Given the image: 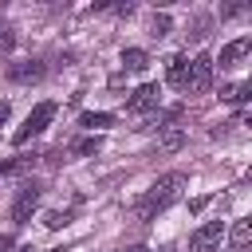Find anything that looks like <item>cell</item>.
Returning a JSON list of instances; mask_svg holds the SVG:
<instances>
[{
	"instance_id": "9c48e42d",
	"label": "cell",
	"mask_w": 252,
	"mask_h": 252,
	"mask_svg": "<svg viewBox=\"0 0 252 252\" xmlns=\"http://www.w3.org/2000/svg\"><path fill=\"white\" fill-rule=\"evenodd\" d=\"M248 244H252V220L240 217V220L228 228V252H248Z\"/></svg>"
},
{
	"instance_id": "5b68a950",
	"label": "cell",
	"mask_w": 252,
	"mask_h": 252,
	"mask_svg": "<svg viewBox=\"0 0 252 252\" xmlns=\"http://www.w3.org/2000/svg\"><path fill=\"white\" fill-rule=\"evenodd\" d=\"M220 236H224V224L220 220H205L201 228H193L189 248L193 252H220Z\"/></svg>"
},
{
	"instance_id": "6da1fadb",
	"label": "cell",
	"mask_w": 252,
	"mask_h": 252,
	"mask_svg": "<svg viewBox=\"0 0 252 252\" xmlns=\"http://www.w3.org/2000/svg\"><path fill=\"white\" fill-rule=\"evenodd\" d=\"M181 189H185V173H161L146 193H142V201L134 205V213H138V220L142 224H150V220H158V213H165L177 197H181Z\"/></svg>"
},
{
	"instance_id": "ffe728a7",
	"label": "cell",
	"mask_w": 252,
	"mask_h": 252,
	"mask_svg": "<svg viewBox=\"0 0 252 252\" xmlns=\"http://www.w3.org/2000/svg\"><path fill=\"white\" fill-rule=\"evenodd\" d=\"M8 114H12V106H8V102H0V126L8 122Z\"/></svg>"
},
{
	"instance_id": "ac0fdd59",
	"label": "cell",
	"mask_w": 252,
	"mask_h": 252,
	"mask_svg": "<svg viewBox=\"0 0 252 252\" xmlns=\"http://www.w3.org/2000/svg\"><path fill=\"white\" fill-rule=\"evenodd\" d=\"M24 165H28V161H20V158H4V161H0V177H4V173H16V169H24Z\"/></svg>"
},
{
	"instance_id": "44dd1931",
	"label": "cell",
	"mask_w": 252,
	"mask_h": 252,
	"mask_svg": "<svg viewBox=\"0 0 252 252\" xmlns=\"http://www.w3.org/2000/svg\"><path fill=\"white\" fill-rule=\"evenodd\" d=\"M20 252H35V248H32V244H24V248H20Z\"/></svg>"
},
{
	"instance_id": "52a82bcc",
	"label": "cell",
	"mask_w": 252,
	"mask_h": 252,
	"mask_svg": "<svg viewBox=\"0 0 252 252\" xmlns=\"http://www.w3.org/2000/svg\"><path fill=\"white\" fill-rule=\"evenodd\" d=\"M165 83H169L173 91H185V83H189V55H185V51L169 55V63H165Z\"/></svg>"
},
{
	"instance_id": "e0dca14e",
	"label": "cell",
	"mask_w": 252,
	"mask_h": 252,
	"mask_svg": "<svg viewBox=\"0 0 252 252\" xmlns=\"http://www.w3.org/2000/svg\"><path fill=\"white\" fill-rule=\"evenodd\" d=\"M67 220H71L67 213H47V217H43V224H47V228H63Z\"/></svg>"
},
{
	"instance_id": "d6986e66",
	"label": "cell",
	"mask_w": 252,
	"mask_h": 252,
	"mask_svg": "<svg viewBox=\"0 0 252 252\" xmlns=\"http://www.w3.org/2000/svg\"><path fill=\"white\" fill-rule=\"evenodd\" d=\"M0 252H12V236L8 232H0Z\"/></svg>"
},
{
	"instance_id": "9a60e30c",
	"label": "cell",
	"mask_w": 252,
	"mask_h": 252,
	"mask_svg": "<svg viewBox=\"0 0 252 252\" xmlns=\"http://www.w3.org/2000/svg\"><path fill=\"white\" fill-rule=\"evenodd\" d=\"M98 146H102L98 138H83V142H75V146H71V154H79V158H87V154H98Z\"/></svg>"
},
{
	"instance_id": "4fadbf2b",
	"label": "cell",
	"mask_w": 252,
	"mask_h": 252,
	"mask_svg": "<svg viewBox=\"0 0 252 252\" xmlns=\"http://www.w3.org/2000/svg\"><path fill=\"white\" fill-rule=\"evenodd\" d=\"M220 98L240 106V102H248V98H252V83H228V87H220Z\"/></svg>"
},
{
	"instance_id": "277c9868",
	"label": "cell",
	"mask_w": 252,
	"mask_h": 252,
	"mask_svg": "<svg viewBox=\"0 0 252 252\" xmlns=\"http://www.w3.org/2000/svg\"><path fill=\"white\" fill-rule=\"evenodd\" d=\"M213 87V55H193L189 59V83H185V91L189 94H205Z\"/></svg>"
},
{
	"instance_id": "7c38bea8",
	"label": "cell",
	"mask_w": 252,
	"mask_h": 252,
	"mask_svg": "<svg viewBox=\"0 0 252 252\" xmlns=\"http://www.w3.org/2000/svg\"><path fill=\"white\" fill-rule=\"evenodd\" d=\"M122 67L134 71V75H142V71L150 67V55H146L142 47H126V51H122Z\"/></svg>"
},
{
	"instance_id": "7402d4cb",
	"label": "cell",
	"mask_w": 252,
	"mask_h": 252,
	"mask_svg": "<svg viewBox=\"0 0 252 252\" xmlns=\"http://www.w3.org/2000/svg\"><path fill=\"white\" fill-rule=\"evenodd\" d=\"M130 252H150V248H142V244H138V248H130Z\"/></svg>"
},
{
	"instance_id": "2e32d148",
	"label": "cell",
	"mask_w": 252,
	"mask_h": 252,
	"mask_svg": "<svg viewBox=\"0 0 252 252\" xmlns=\"http://www.w3.org/2000/svg\"><path fill=\"white\" fill-rule=\"evenodd\" d=\"M181 142H185V134H181V130H165V138L158 142V150H177Z\"/></svg>"
},
{
	"instance_id": "5bb4252c",
	"label": "cell",
	"mask_w": 252,
	"mask_h": 252,
	"mask_svg": "<svg viewBox=\"0 0 252 252\" xmlns=\"http://www.w3.org/2000/svg\"><path fill=\"white\" fill-rule=\"evenodd\" d=\"M150 35H158V39L169 35V16H165V12H158V16L150 20Z\"/></svg>"
},
{
	"instance_id": "8992f818",
	"label": "cell",
	"mask_w": 252,
	"mask_h": 252,
	"mask_svg": "<svg viewBox=\"0 0 252 252\" xmlns=\"http://www.w3.org/2000/svg\"><path fill=\"white\" fill-rule=\"evenodd\" d=\"M158 102H161L158 83H142V87L126 98V114H150V110H158Z\"/></svg>"
},
{
	"instance_id": "ba28073f",
	"label": "cell",
	"mask_w": 252,
	"mask_h": 252,
	"mask_svg": "<svg viewBox=\"0 0 252 252\" xmlns=\"http://www.w3.org/2000/svg\"><path fill=\"white\" fill-rule=\"evenodd\" d=\"M248 51H252V35H240V39H232V43L220 47V59H217V63H220V67H232V63H240Z\"/></svg>"
},
{
	"instance_id": "8fae6325",
	"label": "cell",
	"mask_w": 252,
	"mask_h": 252,
	"mask_svg": "<svg viewBox=\"0 0 252 252\" xmlns=\"http://www.w3.org/2000/svg\"><path fill=\"white\" fill-rule=\"evenodd\" d=\"M79 126L83 130H106V126H114V114H106V110H83Z\"/></svg>"
},
{
	"instance_id": "7a4b0ae2",
	"label": "cell",
	"mask_w": 252,
	"mask_h": 252,
	"mask_svg": "<svg viewBox=\"0 0 252 252\" xmlns=\"http://www.w3.org/2000/svg\"><path fill=\"white\" fill-rule=\"evenodd\" d=\"M51 118H55V102H35V106L28 110V118L12 130V146H28L35 134H43V130L51 126Z\"/></svg>"
},
{
	"instance_id": "30bf717a",
	"label": "cell",
	"mask_w": 252,
	"mask_h": 252,
	"mask_svg": "<svg viewBox=\"0 0 252 252\" xmlns=\"http://www.w3.org/2000/svg\"><path fill=\"white\" fill-rule=\"evenodd\" d=\"M8 79L12 83H35V79H43V63H12L8 67Z\"/></svg>"
},
{
	"instance_id": "3957f363",
	"label": "cell",
	"mask_w": 252,
	"mask_h": 252,
	"mask_svg": "<svg viewBox=\"0 0 252 252\" xmlns=\"http://www.w3.org/2000/svg\"><path fill=\"white\" fill-rule=\"evenodd\" d=\"M39 185L35 181H24L20 189H16V201H12V224H28L32 220V213L39 209Z\"/></svg>"
}]
</instances>
